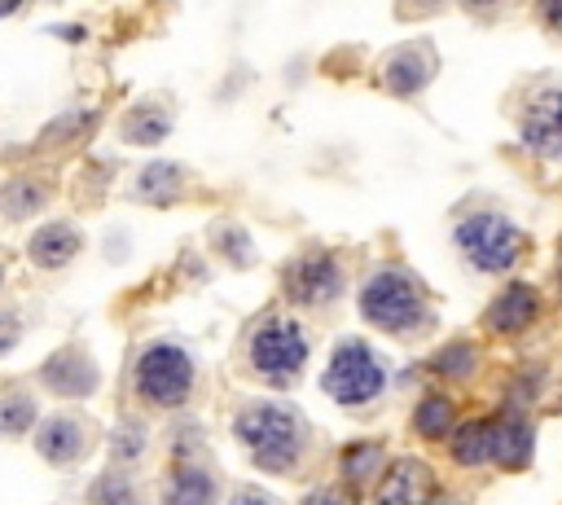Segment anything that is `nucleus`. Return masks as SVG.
I'll return each mask as SVG.
<instances>
[{"label": "nucleus", "mask_w": 562, "mask_h": 505, "mask_svg": "<svg viewBox=\"0 0 562 505\" xmlns=\"http://www.w3.org/2000/svg\"><path fill=\"white\" fill-rule=\"evenodd\" d=\"M360 316L382 334H413L426 325V290L404 268H382L360 285Z\"/></svg>", "instance_id": "nucleus-2"}, {"label": "nucleus", "mask_w": 562, "mask_h": 505, "mask_svg": "<svg viewBox=\"0 0 562 505\" xmlns=\"http://www.w3.org/2000/svg\"><path fill=\"white\" fill-rule=\"evenodd\" d=\"M435 70H439L435 48H430L426 40H417V44H404V48H395V53L386 57L382 83H386L395 97H417V92L435 79Z\"/></svg>", "instance_id": "nucleus-11"}, {"label": "nucleus", "mask_w": 562, "mask_h": 505, "mask_svg": "<svg viewBox=\"0 0 562 505\" xmlns=\"http://www.w3.org/2000/svg\"><path fill=\"white\" fill-rule=\"evenodd\" d=\"M303 505H356L347 492H338V487H316L312 496H303Z\"/></svg>", "instance_id": "nucleus-27"}, {"label": "nucleus", "mask_w": 562, "mask_h": 505, "mask_svg": "<svg viewBox=\"0 0 562 505\" xmlns=\"http://www.w3.org/2000/svg\"><path fill=\"white\" fill-rule=\"evenodd\" d=\"M136 395L154 408H180L193 391V360L176 343H149L136 356Z\"/></svg>", "instance_id": "nucleus-5"}, {"label": "nucleus", "mask_w": 562, "mask_h": 505, "mask_svg": "<svg viewBox=\"0 0 562 505\" xmlns=\"http://www.w3.org/2000/svg\"><path fill=\"white\" fill-rule=\"evenodd\" d=\"M518 136L540 158H562V88H544L527 101L518 119Z\"/></svg>", "instance_id": "nucleus-8"}, {"label": "nucleus", "mask_w": 562, "mask_h": 505, "mask_svg": "<svg viewBox=\"0 0 562 505\" xmlns=\"http://www.w3.org/2000/svg\"><path fill=\"white\" fill-rule=\"evenodd\" d=\"M35 426V400H31V391H18V386H9L4 395H0V435H22V430H31Z\"/></svg>", "instance_id": "nucleus-23"}, {"label": "nucleus", "mask_w": 562, "mask_h": 505, "mask_svg": "<svg viewBox=\"0 0 562 505\" xmlns=\"http://www.w3.org/2000/svg\"><path fill=\"white\" fill-rule=\"evenodd\" d=\"M342 285H347L342 263L329 250H307L285 268V294L299 307H325L342 294Z\"/></svg>", "instance_id": "nucleus-7"}, {"label": "nucleus", "mask_w": 562, "mask_h": 505, "mask_svg": "<svg viewBox=\"0 0 562 505\" xmlns=\"http://www.w3.org/2000/svg\"><path fill=\"white\" fill-rule=\"evenodd\" d=\"M439 4H443V0H408L413 13H430V9H439Z\"/></svg>", "instance_id": "nucleus-31"}, {"label": "nucleus", "mask_w": 562, "mask_h": 505, "mask_svg": "<svg viewBox=\"0 0 562 505\" xmlns=\"http://www.w3.org/2000/svg\"><path fill=\"white\" fill-rule=\"evenodd\" d=\"M457 250L465 255L470 268L479 272H509L522 255V233L518 224H509L505 215L496 211H474L457 224Z\"/></svg>", "instance_id": "nucleus-3"}, {"label": "nucleus", "mask_w": 562, "mask_h": 505, "mask_svg": "<svg viewBox=\"0 0 562 505\" xmlns=\"http://www.w3.org/2000/svg\"><path fill=\"white\" fill-rule=\"evenodd\" d=\"M79 246H83V237H79V228H75L70 220H48V224H40V228L31 233L26 255H31L35 268L53 272V268H66V263L79 255Z\"/></svg>", "instance_id": "nucleus-13"}, {"label": "nucleus", "mask_w": 562, "mask_h": 505, "mask_svg": "<svg viewBox=\"0 0 562 505\" xmlns=\"http://www.w3.org/2000/svg\"><path fill=\"white\" fill-rule=\"evenodd\" d=\"M237 439L246 444L250 461L268 474H285L307 444V430L290 404H246L237 413Z\"/></svg>", "instance_id": "nucleus-1"}, {"label": "nucleus", "mask_w": 562, "mask_h": 505, "mask_svg": "<svg viewBox=\"0 0 562 505\" xmlns=\"http://www.w3.org/2000/svg\"><path fill=\"white\" fill-rule=\"evenodd\" d=\"M44 386L53 395H66V400H79V395H92L97 391V360L83 351V347H61L44 360L40 369Z\"/></svg>", "instance_id": "nucleus-10"}, {"label": "nucleus", "mask_w": 562, "mask_h": 505, "mask_svg": "<svg viewBox=\"0 0 562 505\" xmlns=\"http://www.w3.org/2000/svg\"><path fill=\"white\" fill-rule=\"evenodd\" d=\"M119 136L127 145H158L162 136H171V114L158 101H140L119 119Z\"/></svg>", "instance_id": "nucleus-17"}, {"label": "nucleus", "mask_w": 562, "mask_h": 505, "mask_svg": "<svg viewBox=\"0 0 562 505\" xmlns=\"http://www.w3.org/2000/svg\"><path fill=\"white\" fill-rule=\"evenodd\" d=\"M536 13H540V22H544V26L562 31V0H536Z\"/></svg>", "instance_id": "nucleus-29"}, {"label": "nucleus", "mask_w": 562, "mask_h": 505, "mask_svg": "<svg viewBox=\"0 0 562 505\" xmlns=\"http://www.w3.org/2000/svg\"><path fill=\"white\" fill-rule=\"evenodd\" d=\"M180 189H184L180 162H145L140 176H136V184H132V193L140 202H149V206H171L180 198Z\"/></svg>", "instance_id": "nucleus-18"}, {"label": "nucleus", "mask_w": 562, "mask_h": 505, "mask_svg": "<svg viewBox=\"0 0 562 505\" xmlns=\"http://www.w3.org/2000/svg\"><path fill=\"white\" fill-rule=\"evenodd\" d=\"M44 202H48V189L31 176H18L0 189V215L4 220H31V215L44 211Z\"/></svg>", "instance_id": "nucleus-20"}, {"label": "nucleus", "mask_w": 562, "mask_h": 505, "mask_svg": "<svg viewBox=\"0 0 562 505\" xmlns=\"http://www.w3.org/2000/svg\"><path fill=\"white\" fill-rule=\"evenodd\" d=\"M413 426H417V435L430 439V444L448 439L452 426H457V408H452V400H448V395H426V400L417 404V413H413Z\"/></svg>", "instance_id": "nucleus-21"}, {"label": "nucleus", "mask_w": 562, "mask_h": 505, "mask_svg": "<svg viewBox=\"0 0 562 505\" xmlns=\"http://www.w3.org/2000/svg\"><path fill=\"white\" fill-rule=\"evenodd\" d=\"M492 430H496V417H479V422L457 426L448 435L452 461L457 465H483V461H492Z\"/></svg>", "instance_id": "nucleus-19"}, {"label": "nucleus", "mask_w": 562, "mask_h": 505, "mask_svg": "<svg viewBox=\"0 0 562 505\" xmlns=\"http://www.w3.org/2000/svg\"><path fill=\"white\" fill-rule=\"evenodd\" d=\"M92 505H145L136 483L132 479H119V474H101L92 483Z\"/></svg>", "instance_id": "nucleus-24"}, {"label": "nucleus", "mask_w": 562, "mask_h": 505, "mask_svg": "<svg viewBox=\"0 0 562 505\" xmlns=\"http://www.w3.org/2000/svg\"><path fill=\"white\" fill-rule=\"evenodd\" d=\"M536 316H540V299H536V290L522 285V281H509V285L492 299V307H487V325H492L496 334H518V329H527Z\"/></svg>", "instance_id": "nucleus-15"}, {"label": "nucleus", "mask_w": 562, "mask_h": 505, "mask_svg": "<svg viewBox=\"0 0 562 505\" xmlns=\"http://www.w3.org/2000/svg\"><path fill=\"white\" fill-rule=\"evenodd\" d=\"M220 250H224V255L233 250V263H246V259H250V246L241 242V228H224V233H220Z\"/></svg>", "instance_id": "nucleus-26"}, {"label": "nucleus", "mask_w": 562, "mask_h": 505, "mask_svg": "<svg viewBox=\"0 0 562 505\" xmlns=\"http://www.w3.org/2000/svg\"><path fill=\"white\" fill-rule=\"evenodd\" d=\"M18 334H22L18 316H13V312H0V351H9V347L18 343Z\"/></svg>", "instance_id": "nucleus-28"}, {"label": "nucleus", "mask_w": 562, "mask_h": 505, "mask_svg": "<svg viewBox=\"0 0 562 505\" xmlns=\"http://www.w3.org/2000/svg\"><path fill=\"white\" fill-rule=\"evenodd\" d=\"M92 444V430L70 417V413H53L35 426V452L48 461V465H75Z\"/></svg>", "instance_id": "nucleus-9"}, {"label": "nucleus", "mask_w": 562, "mask_h": 505, "mask_svg": "<svg viewBox=\"0 0 562 505\" xmlns=\"http://www.w3.org/2000/svg\"><path fill=\"white\" fill-rule=\"evenodd\" d=\"M53 31H57L61 40H70V44H79V40H83V31H75V26H53Z\"/></svg>", "instance_id": "nucleus-32"}, {"label": "nucleus", "mask_w": 562, "mask_h": 505, "mask_svg": "<svg viewBox=\"0 0 562 505\" xmlns=\"http://www.w3.org/2000/svg\"><path fill=\"white\" fill-rule=\"evenodd\" d=\"M531 448H536V430L522 413H505L496 417V430H492V461L501 470H522L531 461Z\"/></svg>", "instance_id": "nucleus-16"}, {"label": "nucleus", "mask_w": 562, "mask_h": 505, "mask_svg": "<svg viewBox=\"0 0 562 505\" xmlns=\"http://www.w3.org/2000/svg\"><path fill=\"white\" fill-rule=\"evenodd\" d=\"M307 334H303V325L299 321H290V316H268L255 334H250V369L263 378V382H272V386H290L299 373H303V364H307Z\"/></svg>", "instance_id": "nucleus-4"}, {"label": "nucleus", "mask_w": 562, "mask_h": 505, "mask_svg": "<svg viewBox=\"0 0 562 505\" xmlns=\"http://www.w3.org/2000/svg\"><path fill=\"white\" fill-rule=\"evenodd\" d=\"M0 285H4V263H0Z\"/></svg>", "instance_id": "nucleus-35"}, {"label": "nucleus", "mask_w": 562, "mask_h": 505, "mask_svg": "<svg viewBox=\"0 0 562 505\" xmlns=\"http://www.w3.org/2000/svg\"><path fill=\"white\" fill-rule=\"evenodd\" d=\"M435 369H439V373H452V378H465V373L474 369V347H470V343H452L448 351L435 356Z\"/></svg>", "instance_id": "nucleus-25"}, {"label": "nucleus", "mask_w": 562, "mask_h": 505, "mask_svg": "<svg viewBox=\"0 0 562 505\" xmlns=\"http://www.w3.org/2000/svg\"><path fill=\"white\" fill-rule=\"evenodd\" d=\"M382 386H386V369L369 351V343L342 338L329 356V369H325V395L338 404H369L382 395Z\"/></svg>", "instance_id": "nucleus-6"}, {"label": "nucleus", "mask_w": 562, "mask_h": 505, "mask_svg": "<svg viewBox=\"0 0 562 505\" xmlns=\"http://www.w3.org/2000/svg\"><path fill=\"white\" fill-rule=\"evenodd\" d=\"M465 9H492V4H501V0H461Z\"/></svg>", "instance_id": "nucleus-33"}, {"label": "nucleus", "mask_w": 562, "mask_h": 505, "mask_svg": "<svg viewBox=\"0 0 562 505\" xmlns=\"http://www.w3.org/2000/svg\"><path fill=\"white\" fill-rule=\"evenodd\" d=\"M228 505H272V501H268V496H259V492H237Z\"/></svg>", "instance_id": "nucleus-30"}, {"label": "nucleus", "mask_w": 562, "mask_h": 505, "mask_svg": "<svg viewBox=\"0 0 562 505\" xmlns=\"http://www.w3.org/2000/svg\"><path fill=\"white\" fill-rule=\"evenodd\" d=\"M430 492H435V474H430L422 461L404 457V461H395V465L378 479L373 505H426Z\"/></svg>", "instance_id": "nucleus-12"}, {"label": "nucleus", "mask_w": 562, "mask_h": 505, "mask_svg": "<svg viewBox=\"0 0 562 505\" xmlns=\"http://www.w3.org/2000/svg\"><path fill=\"white\" fill-rule=\"evenodd\" d=\"M18 4H22V0H0V18H4V13H13Z\"/></svg>", "instance_id": "nucleus-34"}, {"label": "nucleus", "mask_w": 562, "mask_h": 505, "mask_svg": "<svg viewBox=\"0 0 562 505\" xmlns=\"http://www.w3.org/2000/svg\"><path fill=\"white\" fill-rule=\"evenodd\" d=\"M382 444H351L347 452H342V479L351 483V487H369V483H378L382 479Z\"/></svg>", "instance_id": "nucleus-22"}, {"label": "nucleus", "mask_w": 562, "mask_h": 505, "mask_svg": "<svg viewBox=\"0 0 562 505\" xmlns=\"http://www.w3.org/2000/svg\"><path fill=\"white\" fill-rule=\"evenodd\" d=\"M162 505H215V479H211V470L206 465H193L184 448H180L176 465L167 470Z\"/></svg>", "instance_id": "nucleus-14"}]
</instances>
